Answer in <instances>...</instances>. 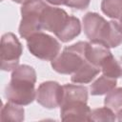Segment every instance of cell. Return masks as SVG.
<instances>
[{
  "label": "cell",
  "mask_w": 122,
  "mask_h": 122,
  "mask_svg": "<svg viewBox=\"0 0 122 122\" xmlns=\"http://www.w3.org/2000/svg\"><path fill=\"white\" fill-rule=\"evenodd\" d=\"M35 83V70L29 65H19L11 72L10 81L5 88V97L14 104L27 106L36 98Z\"/></svg>",
  "instance_id": "obj_1"
},
{
  "label": "cell",
  "mask_w": 122,
  "mask_h": 122,
  "mask_svg": "<svg viewBox=\"0 0 122 122\" xmlns=\"http://www.w3.org/2000/svg\"><path fill=\"white\" fill-rule=\"evenodd\" d=\"M88 43L79 41L71 46L66 47L51 61V68L61 74H73L88 61L86 57Z\"/></svg>",
  "instance_id": "obj_2"
},
{
  "label": "cell",
  "mask_w": 122,
  "mask_h": 122,
  "mask_svg": "<svg viewBox=\"0 0 122 122\" xmlns=\"http://www.w3.org/2000/svg\"><path fill=\"white\" fill-rule=\"evenodd\" d=\"M48 4L44 0H27L21 6V21L19 34L28 39L32 34L42 30V15Z\"/></svg>",
  "instance_id": "obj_3"
},
{
  "label": "cell",
  "mask_w": 122,
  "mask_h": 122,
  "mask_svg": "<svg viewBox=\"0 0 122 122\" xmlns=\"http://www.w3.org/2000/svg\"><path fill=\"white\" fill-rule=\"evenodd\" d=\"M26 40L30 52L39 59L52 61L59 54L61 45L50 34L39 31L32 34Z\"/></svg>",
  "instance_id": "obj_4"
},
{
  "label": "cell",
  "mask_w": 122,
  "mask_h": 122,
  "mask_svg": "<svg viewBox=\"0 0 122 122\" xmlns=\"http://www.w3.org/2000/svg\"><path fill=\"white\" fill-rule=\"evenodd\" d=\"M1 69L5 71H13L19 66L23 47L12 32L4 33L1 37Z\"/></svg>",
  "instance_id": "obj_5"
},
{
  "label": "cell",
  "mask_w": 122,
  "mask_h": 122,
  "mask_svg": "<svg viewBox=\"0 0 122 122\" xmlns=\"http://www.w3.org/2000/svg\"><path fill=\"white\" fill-rule=\"evenodd\" d=\"M64 90L56 81H46L41 83L36 90V101L47 109L60 107L63 99Z\"/></svg>",
  "instance_id": "obj_6"
},
{
  "label": "cell",
  "mask_w": 122,
  "mask_h": 122,
  "mask_svg": "<svg viewBox=\"0 0 122 122\" xmlns=\"http://www.w3.org/2000/svg\"><path fill=\"white\" fill-rule=\"evenodd\" d=\"M92 110L86 101L71 100L60 105V117L63 121H90Z\"/></svg>",
  "instance_id": "obj_7"
},
{
  "label": "cell",
  "mask_w": 122,
  "mask_h": 122,
  "mask_svg": "<svg viewBox=\"0 0 122 122\" xmlns=\"http://www.w3.org/2000/svg\"><path fill=\"white\" fill-rule=\"evenodd\" d=\"M83 29L92 43L99 44L106 30L108 21L96 12H87L83 16Z\"/></svg>",
  "instance_id": "obj_8"
},
{
  "label": "cell",
  "mask_w": 122,
  "mask_h": 122,
  "mask_svg": "<svg viewBox=\"0 0 122 122\" xmlns=\"http://www.w3.org/2000/svg\"><path fill=\"white\" fill-rule=\"evenodd\" d=\"M70 15L60 8L47 6L42 15V28L57 35L66 25Z\"/></svg>",
  "instance_id": "obj_9"
},
{
  "label": "cell",
  "mask_w": 122,
  "mask_h": 122,
  "mask_svg": "<svg viewBox=\"0 0 122 122\" xmlns=\"http://www.w3.org/2000/svg\"><path fill=\"white\" fill-rule=\"evenodd\" d=\"M122 43V24L112 20L108 21V27L101 42L107 48H116Z\"/></svg>",
  "instance_id": "obj_10"
},
{
  "label": "cell",
  "mask_w": 122,
  "mask_h": 122,
  "mask_svg": "<svg viewBox=\"0 0 122 122\" xmlns=\"http://www.w3.org/2000/svg\"><path fill=\"white\" fill-rule=\"evenodd\" d=\"M101 71V69L90 61H87L77 71L71 74V80L75 84H88L95 78V76Z\"/></svg>",
  "instance_id": "obj_11"
},
{
  "label": "cell",
  "mask_w": 122,
  "mask_h": 122,
  "mask_svg": "<svg viewBox=\"0 0 122 122\" xmlns=\"http://www.w3.org/2000/svg\"><path fill=\"white\" fill-rule=\"evenodd\" d=\"M81 32V23L80 20L72 15H70L66 25L62 29V30L55 35L61 42L67 43L73 40L76 36H78Z\"/></svg>",
  "instance_id": "obj_12"
},
{
  "label": "cell",
  "mask_w": 122,
  "mask_h": 122,
  "mask_svg": "<svg viewBox=\"0 0 122 122\" xmlns=\"http://www.w3.org/2000/svg\"><path fill=\"white\" fill-rule=\"evenodd\" d=\"M25 111L20 105L14 104L12 102H8L3 105L1 109V121H13V122H21L25 119Z\"/></svg>",
  "instance_id": "obj_13"
},
{
  "label": "cell",
  "mask_w": 122,
  "mask_h": 122,
  "mask_svg": "<svg viewBox=\"0 0 122 122\" xmlns=\"http://www.w3.org/2000/svg\"><path fill=\"white\" fill-rule=\"evenodd\" d=\"M116 78H112L107 75H101L94 82L91 84L90 90L92 95H103L107 94L116 87Z\"/></svg>",
  "instance_id": "obj_14"
},
{
  "label": "cell",
  "mask_w": 122,
  "mask_h": 122,
  "mask_svg": "<svg viewBox=\"0 0 122 122\" xmlns=\"http://www.w3.org/2000/svg\"><path fill=\"white\" fill-rule=\"evenodd\" d=\"M101 71L104 75L112 78L122 77V65L115 59V57L111 53L109 54L100 65Z\"/></svg>",
  "instance_id": "obj_15"
},
{
  "label": "cell",
  "mask_w": 122,
  "mask_h": 122,
  "mask_svg": "<svg viewBox=\"0 0 122 122\" xmlns=\"http://www.w3.org/2000/svg\"><path fill=\"white\" fill-rule=\"evenodd\" d=\"M101 10L112 19L122 20V0H102Z\"/></svg>",
  "instance_id": "obj_16"
},
{
  "label": "cell",
  "mask_w": 122,
  "mask_h": 122,
  "mask_svg": "<svg viewBox=\"0 0 122 122\" xmlns=\"http://www.w3.org/2000/svg\"><path fill=\"white\" fill-rule=\"evenodd\" d=\"M104 105L110 108L117 115L122 112V88H114L107 93L104 99Z\"/></svg>",
  "instance_id": "obj_17"
},
{
  "label": "cell",
  "mask_w": 122,
  "mask_h": 122,
  "mask_svg": "<svg viewBox=\"0 0 122 122\" xmlns=\"http://www.w3.org/2000/svg\"><path fill=\"white\" fill-rule=\"evenodd\" d=\"M116 114L108 107L97 108L91 112L90 121H114L116 120Z\"/></svg>",
  "instance_id": "obj_18"
},
{
  "label": "cell",
  "mask_w": 122,
  "mask_h": 122,
  "mask_svg": "<svg viewBox=\"0 0 122 122\" xmlns=\"http://www.w3.org/2000/svg\"><path fill=\"white\" fill-rule=\"evenodd\" d=\"M91 0H67L66 6L76 10H85L89 7Z\"/></svg>",
  "instance_id": "obj_19"
},
{
  "label": "cell",
  "mask_w": 122,
  "mask_h": 122,
  "mask_svg": "<svg viewBox=\"0 0 122 122\" xmlns=\"http://www.w3.org/2000/svg\"><path fill=\"white\" fill-rule=\"evenodd\" d=\"M46 2L54 6H60V5H66L67 0H46Z\"/></svg>",
  "instance_id": "obj_20"
},
{
  "label": "cell",
  "mask_w": 122,
  "mask_h": 122,
  "mask_svg": "<svg viewBox=\"0 0 122 122\" xmlns=\"http://www.w3.org/2000/svg\"><path fill=\"white\" fill-rule=\"evenodd\" d=\"M13 2H15V3H18V4H23L24 2H26L27 0H12Z\"/></svg>",
  "instance_id": "obj_21"
},
{
  "label": "cell",
  "mask_w": 122,
  "mask_h": 122,
  "mask_svg": "<svg viewBox=\"0 0 122 122\" xmlns=\"http://www.w3.org/2000/svg\"><path fill=\"white\" fill-rule=\"evenodd\" d=\"M116 116H117V120H119V121H122V112H121L119 114H117Z\"/></svg>",
  "instance_id": "obj_22"
},
{
  "label": "cell",
  "mask_w": 122,
  "mask_h": 122,
  "mask_svg": "<svg viewBox=\"0 0 122 122\" xmlns=\"http://www.w3.org/2000/svg\"><path fill=\"white\" fill-rule=\"evenodd\" d=\"M120 23H121V24H122V20H121V21H120Z\"/></svg>",
  "instance_id": "obj_23"
}]
</instances>
